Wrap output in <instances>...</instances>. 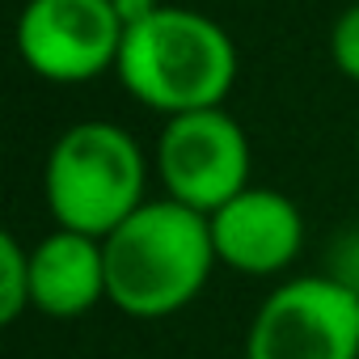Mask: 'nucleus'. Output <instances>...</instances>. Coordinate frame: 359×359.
<instances>
[{
  "mask_svg": "<svg viewBox=\"0 0 359 359\" xmlns=\"http://www.w3.org/2000/svg\"><path fill=\"white\" fill-rule=\"evenodd\" d=\"M250 169V135L224 106L165 118L152 148V173L161 177L165 199H177L203 216L254 187Z\"/></svg>",
  "mask_w": 359,
  "mask_h": 359,
  "instance_id": "4",
  "label": "nucleus"
},
{
  "mask_svg": "<svg viewBox=\"0 0 359 359\" xmlns=\"http://www.w3.org/2000/svg\"><path fill=\"white\" fill-rule=\"evenodd\" d=\"M106 300L140 321L173 317L195 304L220 266L212 224L177 199H148L102 237Z\"/></svg>",
  "mask_w": 359,
  "mask_h": 359,
  "instance_id": "1",
  "label": "nucleus"
},
{
  "mask_svg": "<svg viewBox=\"0 0 359 359\" xmlns=\"http://www.w3.org/2000/svg\"><path fill=\"white\" fill-rule=\"evenodd\" d=\"M241 72L233 34L187 5H161L152 18L127 26L114 64L118 85L144 110L165 118L224 106Z\"/></svg>",
  "mask_w": 359,
  "mask_h": 359,
  "instance_id": "2",
  "label": "nucleus"
},
{
  "mask_svg": "<svg viewBox=\"0 0 359 359\" xmlns=\"http://www.w3.org/2000/svg\"><path fill=\"white\" fill-rule=\"evenodd\" d=\"M127 26L114 0H26L18 13V55L51 85H85L114 72Z\"/></svg>",
  "mask_w": 359,
  "mask_h": 359,
  "instance_id": "6",
  "label": "nucleus"
},
{
  "mask_svg": "<svg viewBox=\"0 0 359 359\" xmlns=\"http://www.w3.org/2000/svg\"><path fill=\"white\" fill-rule=\"evenodd\" d=\"M106 300L102 237L76 229H51L30 245V309L55 321L85 317Z\"/></svg>",
  "mask_w": 359,
  "mask_h": 359,
  "instance_id": "8",
  "label": "nucleus"
},
{
  "mask_svg": "<svg viewBox=\"0 0 359 359\" xmlns=\"http://www.w3.org/2000/svg\"><path fill=\"white\" fill-rule=\"evenodd\" d=\"M330 60L346 81L359 85V0L351 9H342L330 26Z\"/></svg>",
  "mask_w": 359,
  "mask_h": 359,
  "instance_id": "10",
  "label": "nucleus"
},
{
  "mask_svg": "<svg viewBox=\"0 0 359 359\" xmlns=\"http://www.w3.org/2000/svg\"><path fill=\"white\" fill-rule=\"evenodd\" d=\"M212 224V245L220 266L266 279L287 271L300 250H304V216L300 208L271 187H245L237 199L216 208L208 216Z\"/></svg>",
  "mask_w": 359,
  "mask_h": 359,
  "instance_id": "7",
  "label": "nucleus"
},
{
  "mask_svg": "<svg viewBox=\"0 0 359 359\" xmlns=\"http://www.w3.org/2000/svg\"><path fill=\"white\" fill-rule=\"evenodd\" d=\"M325 275H334L342 287H351L355 296H359V233H346L334 250H330V271Z\"/></svg>",
  "mask_w": 359,
  "mask_h": 359,
  "instance_id": "11",
  "label": "nucleus"
},
{
  "mask_svg": "<svg viewBox=\"0 0 359 359\" xmlns=\"http://www.w3.org/2000/svg\"><path fill=\"white\" fill-rule=\"evenodd\" d=\"M245 359H359V296L334 275L279 283L245 330Z\"/></svg>",
  "mask_w": 359,
  "mask_h": 359,
  "instance_id": "5",
  "label": "nucleus"
},
{
  "mask_svg": "<svg viewBox=\"0 0 359 359\" xmlns=\"http://www.w3.org/2000/svg\"><path fill=\"white\" fill-rule=\"evenodd\" d=\"M30 309V250L18 233H0V321L13 325Z\"/></svg>",
  "mask_w": 359,
  "mask_h": 359,
  "instance_id": "9",
  "label": "nucleus"
},
{
  "mask_svg": "<svg viewBox=\"0 0 359 359\" xmlns=\"http://www.w3.org/2000/svg\"><path fill=\"white\" fill-rule=\"evenodd\" d=\"M355 152H359V123H355Z\"/></svg>",
  "mask_w": 359,
  "mask_h": 359,
  "instance_id": "13",
  "label": "nucleus"
},
{
  "mask_svg": "<svg viewBox=\"0 0 359 359\" xmlns=\"http://www.w3.org/2000/svg\"><path fill=\"white\" fill-rule=\"evenodd\" d=\"M161 5H165V0H114L123 26H135V22H144V18H152Z\"/></svg>",
  "mask_w": 359,
  "mask_h": 359,
  "instance_id": "12",
  "label": "nucleus"
},
{
  "mask_svg": "<svg viewBox=\"0 0 359 359\" xmlns=\"http://www.w3.org/2000/svg\"><path fill=\"white\" fill-rule=\"evenodd\" d=\"M152 156L140 140L106 118H81L55 135L43 165V195L55 229L89 237L114 233L135 208L148 203Z\"/></svg>",
  "mask_w": 359,
  "mask_h": 359,
  "instance_id": "3",
  "label": "nucleus"
}]
</instances>
